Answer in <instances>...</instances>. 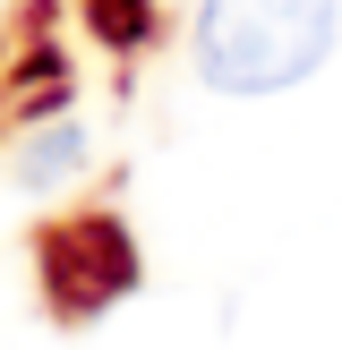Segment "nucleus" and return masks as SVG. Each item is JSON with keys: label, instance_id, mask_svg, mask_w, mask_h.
I'll return each mask as SVG.
<instances>
[{"label": "nucleus", "instance_id": "f257e3e1", "mask_svg": "<svg viewBox=\"0 0 342 350\" xmlns=\"http://www.w3.org/2000/svg\"><path fill=\"white\" fill-rule=\"evenodd\" d=\"M334 34H342L334 0H205L197 68L222 94H282L308 68H325Z\"/></svg>", "mask_w": 342, "mask_h": 350}, {"label": "nucleus", "instance_id": "f03ea898", "mask_svg": "<svg viewBox=\"0 0 342 350\" xmlns=\"http://www.w3.org/2000/svg\"><path fill=\"white\" fill-rule=\"evenodd\" d=\"M68 171H77V129H43V137L26 146V180L51 188V180H68Z\"/></svg>", "mask_w": 342, "mask_h": 350}]
</instances>
